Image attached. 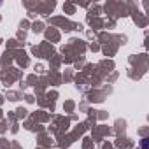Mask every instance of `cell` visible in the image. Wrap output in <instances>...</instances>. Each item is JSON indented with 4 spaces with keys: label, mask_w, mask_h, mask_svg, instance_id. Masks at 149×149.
<instances>
[{
    "label": "cell",
    "mask_w": 149,
    "mask_h": 149,
    "mask_svg": "<svg viewBox=\"0 0 149 149\" xmlns=\"http://www.w3.org/2000/svg\"><path fill=\"white\" fill-rule=\"evenodd\" d=\"M140 146L146 149V147H147V139H142V144H140Z\"/></svg>",
    "instance_id": "cell-1"
}]
</instances>
